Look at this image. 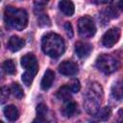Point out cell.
I'll return each mask as SVG.
<instances>
[{
  "instance_id": "cell-1",
  "label": "cell",
  "mask_w": 123,
  "mask_h": 123,
  "mask_svg": "<svg viewBox=\"0 0 123 123\" xmlns=\"http://www.w3.org/2000/svg\"><path fill=\"white\" fill-rule=\"evenodd\" d=\"M104 96L103 88L98 83H92L88 86L84 96V108L91 115H95L100 110V105Z\"/></svg>"
},
{
  "instance_id": "cell-2",
  "label": "cell",
  "mask_w": 123,
  "mask_h": 123,
  "mask_svg": "<svg viewBox=\"0 0 123 123\" xmlns=\"http://www.w3.org/2000/svg\"><path fill=\"white\" fill-rule=\"evenodd\" d=\"M43 52L51 58H59L65 50V44L61 36L55 33H48L43 36L41 40Z\"/></svg>"
},
{
  "instance_id": "cell-3",
  "label": "cell",
  "mask_w": 123,
  "mask_h": 123,
  "mask_svg": "<svg viewBox=\"0 0 123 123\" xmlns=\"http://www.w3.org/2000/svg\"><path fill=\"white\" fill-rule=\"evenodd\" d=\"M4 20L7 27L15 30H23L28 24V13L25 10L9 6L4 12Z\"/></svg>"
},
{
  "instance_id": "cell-4",
  "label": "cell",
  "mask_w": 123,
  "mask_h": 123,
  "mask_svg": "<svg viewBox=\"0 0 123 123\" xmlns=\"http://www.w3.org/2000/svg\"><path fill=\"white\" fill-rule=\"evenodd\" d=\"M96 67L105 74H111L117 70L118 62L111 55L102 54L96 60Z\"/></svg>"
},
{
  "instance_id": "cell-5",
  "label": "cell",
  "mask_w": 123,
  "mask_h": 123,
  "mask_svg": "<svg viewBox=\"0 0 123 123\" xmlns=\"http://www.w3.org/2000/svg\"><path fill=\"white\" fill-rule=\"evenodd\" d=\"M78 30L82 37H91L96 33V27L89 16H83L78 20Z\"/></svg>"
},
{
  "instance_id": "cell-6",
  "label": "cell",
  "mask_w": 123,
  "mask_h": 123,
  "mask_svg": "<svg viewBox=\"0 0 123 123\" xmlns=\"http://www.w3.org/2000/svg\"><path fill=\"white\" fill-rule=\"evenodd\" d=\"M21 65L25 68V72L36 76L38 71V63L36 56L32 53H28L21 58Z\"/></svg>"
},
{
  "instance_id": "cell-7",
  "label": "cell",
  "mask_w": 123,
  "mask_h": 123,
  "mask_svg": "<svg viewBox=\"0 0 123 123\" xmlns=\"http://www.w3.org/2000/svg\"><path fill=\"white\" fill-rule=\"evenodd\" d=\"M119 37H120V29L116 27L111 28L103 35L102 44L105 47L111 48L119 40Z\"/></svg>"
},
{
  "instance_id": "cell-8",
  "label": "cell",
  "mask_w": 123,
  "mask_h": 123,
  "mask_svg": "<svg viewBox=\"0 0 123 123\" xmlns=\"http://www.w3.org/2000/svg\"><path fill=\"white\" fill-rule=\"evenodd\" d=\"M59 71L62 75L72 76L78 72V65L72 61H63L59 65Z\"/></svg>"
},
{
  "instance_id": "cell-9",
  "label": "cell",
  "mask_w": 123,
  "mask_h": 123,
  "mask_svg": "<svg viewBox=\"0 0 123 123\" xmlns=\"http://www.w3.org/2000/svg\"><path fill=\"white\" fill-rule=\"evenodd\" d=\"M92 50V46L89 43L78 41L75 44V52L79 58H86L89 56L90 52Z\"/></svg>"
},
{
  "instance_id": "cell-10",
  "label": "cell",
  "mask_w": 123,
  "mask_h": 123,
  "mask_svg": "<svg viewBox=\"0 0 123 123\" xmlns=\"http://www.w3.org/2000/svg\"><path fill=\"white\" fill-rule=\"evenodd\" d=\"M25 45V41L23 38L17 37V36H12L9 38L8 41V48L12 51V52H16L19 51L20 49H22Z\"/></svg>"
},
{
  "instance_id": "cell-11",
  "label": "cell",
  "mask_w": 123,
  "mask_h": 123,
  "mask_svg": "<svg viewBox=\"0 0 123 123\" xmlns=\"http://www.w3.org/2000/svg\"><path fill=\"white\" fill-rule=\"evenodd\" d=\"M54 79H55V74L54 72L51 70V69H47L42 77V80H41V83H40V86L42 89L46 90L48 88L51 87L53 82H54Z\"/></svg>"
},
{
  "instance_id": "cell-12",
  "label": "cell",
  "mask_w": 123,
  "mask_h": 123,
  "mask_svg": "<svg viewBox=\"0 0 123 123\" xmlns=\"http://www.w3.org/2000/svg\"><path fill=\"white\" fill-rule=\"evenodd\" d=\"M59 8L62 11V12L63 14H65L66 16H71L74 13L75 11V7L74 4L71 1L68 0H62L59 2Z\"/></svg>"
},
{
  "instance_id": "cell-13",
  "label": "cell",
  "mask_w": 123,
  "mask_h": 123,
  "mask_svg": "<svg viewBox=\"0 0 123 123\" xmlns=\"http://www.w3.org/2000/svg\"><path fill=\"white\" fill-rule=\"evenodd\" d=\"M4 115L6 116L7 119H9L10 121H14L18 118L19 116V111L17 110V108L13 105H8L4 108Z\"/></svg>"
},
{
  "instance_id": "cell-14",
  "label": "cell",
  "mask_w": 123,
  "mask_h": 123,
  "mask_svg": "<svg viewBox=\"0 0 123 123\" xmlns=\"http://www.w3.org/2000/svg\"><path fill=\"white\" fill-rule=\"evenodd\" d=\"M46 112L47 107L44 104H38L37 107V117L34 119L33 123H46Z\"/></svg>"
},
{
  "instance_id": "cell-15",
  "label": "cell",
  "mask_w": 123,
  "mask_h": 123,
  "mask_svg": "<svg viewBox=\"0 0 123 123\" xmlns=\"http://www.w3.org/2000/svg\"><path fill=\"white\" fill-rule=\"evenodd\" d=\"M111 93L117 100H123V79L116 81L111 86Z\"/></svg>"
},
{
  "instance_id": "cell-16",
  "label": "cell",
  "mask_w": 123,
  "mask_h": 123,
  "mask_svg": "<svg viewBox=\"0 0 123 123\" xmlns=\"http://www.w3.org/2000/svg\"><path fill=\"white\" fill-rule=\"evenodd\" d=\"M71 94H72V91L70 90L68 85H64V86H62V87L59 88V90L57 92V97L60 100L67 102V101H70Z\"/></svg>"
},
{
  "instance_id": "cell-17",
  "label": "cell",
  "mask_w": 123,
  "mask_h": 123,
  "mask_svg": "<svg viewBox=\"0 0 123 123\" xmlns=\"http://www.w3.org/2000/svg\"><path fill=\"white\" fill-rule=\"evenodd\" d=\"M77 110V104L74 101H67L62 108V113L66 117H71Z\"/></svg>"
},
{
  "instance_id": "cell-18",
  "label": "cell",
  "mask_w": 123,
  "mask_h": 123,
  "mask_svg": "<svg viewBox=\"0 0 123 123\" xmlns=\"http://www.w3.org/2000/svg\"><path fill=\"white\" fill-rule=\"evenodd\" d=\"M111 114V111L110 107H104L98 111V112L95 114V117H96V120H98V121L99 120L106 121L110 118Z\"/></svg>"
},
{
  "instance_id": "cell-19",
  "label": "cell",
  "mask_w": 123,
  "mask_h": 123,
  "mask_svg": "<svg viewBox=\"0 0 123 123\" xmlns=\"http://www.w3.org/2000/svg\"><path fill=\"white\" fill-rule=\"evenodd\" d=\"M3 69L7 74H14L15 73V64L12 60H7L3 62Z\"/></svg>"
},
{
  "instance_id": "cell-20",
  "label": "cell",
  "mask_w": 123,
  "mask_h": 123,
  "mask_svg": "<svg viewBox=\"0 0 123 123\" xmlns=\"http://www.w3.org/2000/svg\"><path fill=\"white\" fill-rule=\"evenodd\" d=\"M11 92L13 94V96L15 98H18V99H21L23 97V95H24V92H23L22 87L17 83H13L12 85V86H11Z\"/></svg>"
},
{
  "instance_id": "cell-21",
  "label": "cell",
  "mask_w": 123,
  "mask_h": 123,
  "mask_svg": "<svg viewBox=\"0 0 123 123\" xmlns=\"http://www.w3.org/2000/svg\"><path fill=\"white\" fill-rule=\"evenodd\" d=\"M37 24L40 27H46L50 26V19L46 14H40L37 18Z\"/></svg>"
},
{
  "instance_id": "cell-22",
  "label": "cell",
  "mask_w": 123,
  "mask_h": 123,
  "mask_svg": "<svg viewBox=\"0 0 123 123\" xmlns=\"http://www.w3.org/2000/svg\"><path fill=\"white\" fill-rule=\"evenodd\" d=\"M21 77H22V81H23L24 85H26L27 86H30L31 84H32V82H33V80H34V77L35 76H33L32 74H29V73L25 72V73L22 74Z\"/></svg>"
},
{
  "instance_id": "cell-23",
  "label": "cell",
  "mask_w": 123,
  "mask_h": 123,
  "mask_svg": "<svg viewBox=\"0 0 123 123\" xmlns=\"http://www.w3.org/2000/svg\"><path fill=\"white\" fill-rule=\"evenodd\" d=\"M68 86H69L70 90L72 91V93L78 92L81 88V85H80V82L78 80H73L72 82H70V84H68Z\"/></svg>"
},
{
  "instance_id": "cell-24",
  "label": "cell",
  "mask_w": 123,
  "mask_h": 123,
  "mask_svg": "<svg viewBox=\"0 0 123 123\" xmlns=\"http://www.w3.org/2000/svg\"><path fill=\"white\" fill-rule=\"evenodd\" d=\"M64 29H65V31H66V34H67V36H69L70 37L73 36V30H72V26H71V24L69 23V22H66L65 24H64Z\"/></svg>"
},
{
  "instance_id": "cell-25",
  "label": "cell",
  "mask_w": 123,
  "mask_h": 123,
  "mask_svg": "<svg viewBox=\"0 0 123 123\" xmlns=\"http://www.w3.org/2000/svg\"><path fill=\"white\" fill-rule=\"evenodd\" d=\"M9 88L6 87V86H3L2 87V92H1V98H2V101H5V98H8L9 97Z\"/></svg>"
},
{
  "instance_id": "cell-26",
  "label": "cell",
  "mask_w": 123,
  "mask_h": 123,
  "mask_svg": "<svg viewBox=\"0 0 123 123\" xmlns=\"http://www.w3.org/2000/svg\"><path fill=\"white\" fill-rule=\"evenodd\" d=\"M116 123H123V108L120 109L117 112V119Z\"/></svg>"
},
{
  "instance_id": "cell-27",
  "label": "cell",
  "mask_w": 123,
  "mask_h": 123,
  "mask_svg": "<svg viewBox=\"0 0 123 123\" xmlns=\"http://www.w3.org/2000/svg\"><path fill=\"white\" fill-rule=\"evenodd\" d=\"M118 7L120 8V10L123 11V0H121V1L118 2Z\"/></svg>"
},
{
  "instance_id": "cell-28",
  "label": "cell",
  "mask_w": 123,
  "mask_h": 123,
  "mask_svg": "<svg viewBox=\"0 0 123 123\" xmlns=\"http://www.w3.org/2000/svg\"><path fill=\"white\" fill-rule=\"evenodd\" d=\"M0 123H3V122H0Z\"/></svg>"
}]
</instances>
